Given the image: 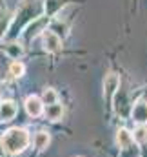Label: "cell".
Wrapping results in <instances>:
<instances>
[{
	"label": "cell",
	"instance_id": "7a4b0ae2",
	"mask_svg": "<svg viewBox=\"0 0 147 157\" xmlns=\"http://www.w3.org/2000/svg\"><path fill=\"white\" fill-rule=\"evenodd\" d=\"M24 106H26V112H27L29 117H40L44 113V101L40 97H37V95H29L26 99Z\"/></svg>",
	"mask_w": 147,
	"mask_h": 157
},
{
	"label": "cell",
	"instance_id": "3957f363",
	"mask_svg": "<svg viewBox=\"0 0 147 157\" xmlns=\"http://www.w3.org/2000/svg\"><path fill=\"white\" fill-rule=\"evenodd\" d=\"M131 115H133V121H134L138 126H145L147 124V102L145 101L136 102Z\"/></svg>",
	"mask_w": 147,
	"mask_h": 157
},
{
	"label": "cell",
	"instance_id": "7c38bea8",
	"mask_svg": "<svg viewBox=\"0 0 147 157\" xmlns=\"http://www.w3.org/2000/svg\"><path fill=\"white\" fill-rule=\"evenodd\" d=\"M24 70H26V68H24V64H22L20 60H15V62L9 66V75H11V77H15V78H18V77H22V75H24Z\"/></svg>",
	"mask_w": 147,
	"mask_h": 157
},
{
	"label": "cell",
	"instance_id": "8992f818",
	"mask_svg": "<svg viewBox=\"0 0 147 157\" xmlns=\"http://www.w3.org/2000/svg\"><path fill=\"white\" fill-rule=\"evenodd\" d=\"M44 44H45V49H47V51L55 53V51L60 49L62 40L58 37V33H55V31H45V33H44Z\"/></svg>",
	"mask_w": 147,
	"mask_h": 157
},
{
	"label": "cell",
	"instance_id": "9a60e30c",
	"mask_svg": "<svg viewBox=\"0 0 147 157\" xmlns=\"http://www.w3.org/2000/svg\"><path fill=\"white\" fill-rule=\"evenodd\" d=\"M0 106H2V102H0Z\"/></svg>",
	"mask_w": 147,
	"mask_h": 157
},
{
	"label": "cell",
	"instance_id": "8fae6325",
	"mask_svg": "<svg viewBox=\"0 0 147 157\" xmlns=\"http://www.w3.org/2000/svg\"><path fill=\"white\" fill-rule=\"evenodd\" d=\"M42 101H44V104H56V101H58V95H56V91L53 90V88H47V90H44V95H42Z\"/></svg>",
	"mask_w": 147,
	"mask_h": 157
},
{
	"label": "cell",
	"instance_id": "5bb4252c",
	"mask_svg": "<svg viewBox=\"0 0 147 157\" xmlns=\"http://www.w3.org/2000/svg\"><path fill=\"white\" fill-rule=\"evenodd\" d=\"M7 53L13 55V57H20V55H22V48H20L18 44H9V46H7Z\"/></svg>",
	"mask_w": 147,
	"mask_h": 157
},
{
	"label": "cell",
	"instance_id": "5b68a950",
	"mask_svg": "<svg viewBox=\"0 0 147 157\" xmlns=\"http://www.w3.org/2000/svg\"><path fill=\"white\" fill-rule=\"evenodd\" d=\"M16 115V104L13 101H4L0 106V121L2 122H9Z\"/></svg>",
	"mask_w": 147,
	"mask_h": 157
},
{
	"label": "cell",
	"instance_id": "6da1fadb",
	"mask_svg": "<svg viewBox=\"0 0 147 157\" xmlns=\"http://www.w3.org/2000/svg\"><path fill=\"white\" fill-rule=\"evenodd\" d=\"M27 144H29V133L24 128H11L2 137V148H4V152H7L11 155L22 154L27 148Z\"/></svg>",
	"mask_w": 147,
	"mask_h": 157
},
{
	"label": "cell",
	"instance_id": "9c48e42d",
	"mask_svg": "<svg viewBox=\"0 0 147 157\" xmlns=\"http://www.w3.org/2000/svg\"><path fill=\"white\" fill-rule=\"evenodd\" d=\"M49 143H51V135L47 133V132H37V135H35V148L37 150H45L47 146H49Z\"/></svg>",
	"mask_w": 147,
	"mask_h": 157
},
{
	"label": "cell",
	"instance_id": "52a82bcc",
	"mask_svg": "<svg viewBox=\"0 0 147 157\" xmlns=\"http://www.w3.org/2000/svg\"><path fill=\"white\" fill-rule=\"evenodd\" d=\"M118 86H120V78H118V75L109 73V75L106 77V82H104V88H106V99H107L109 102L113 101V95L116 93Z\"/></svg>",
	"mask_w": 147,
	"mask_h": 157
},
{
	"label": "cell",
	"instance_id": "277c9868",
	"mask_svg": "<svg viewBox=\"0 0 147 157\" xmlns=\"http://www.w3.org/2000/svg\"><path fill=\"white\" fill-rule=\"evenodd\" d=\"M133 143H134V135H133L129 130L120 128L118 133H116V144H118V148H120V150H127Z\"/></svg>",
	"mask_w": 147,
	"mask_h": 157
},
{
	"label": "cell",
	"instance_id": "ba28073f",
	"mask_svg": "<svg viewBox=\"0 0 147 157\" xmlns=\"http://www.w3.org/2000/svg\"><path fill=\"white\" fill-rule=\"evenodd\" d=\"M64 115V106L62 104H49L47 108H45V117L49 119V121H58V119H62Z\"/></svg>",
	"mask_w": 147,
	"mask_h": 157
},
{
	"label": "cell",
	"instance_id": "4fadbf2b",
	"mask_svg": "<svg viewBox=\"0 0 147 157\" xmlns=\"http://www.w3.org/2000/svg\"><path fill=\"white\" fill-rule=\"evenodd\" d=\"M134 141L136 143H145L147 141V126H138L136 132H134Z\"/></svg>",
	"mask_w": 147,
	"mask_h": 157
},
{
	"label": "cell",
	"instance_id": "30bf717a",
	"mask_svg": "<svg viewBox=\"0 0 147 157\" xmlns=\"http://www.w3.org/2000/svg\"><path fill=\"white\" fill-rule=\"evenodd\" d=\"M45 22H47V18H45V17L37 18V20H35V24H31V26L26 29V31H27V33H26V39H31V37H35V35L38 33V29L45 26Z\"/></svg>",
	"mask_w": 147,
	"mask_h": 157
}]
</instances>
